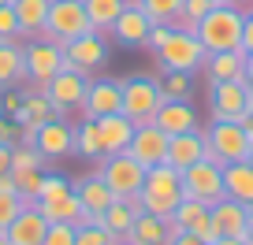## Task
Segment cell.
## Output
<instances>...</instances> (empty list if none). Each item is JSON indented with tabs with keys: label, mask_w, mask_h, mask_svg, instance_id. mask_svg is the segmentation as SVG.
Returning a JSON list of instances; mask_svg holds the SVG:
<instances>
[{
	"label": "cell",
	"mask_w": 253,
	"mask_h": 245,
	"mask_svg": "<svg viewBox=\"0 0 253 245\" xmlns=\"http://www.w3.org/2000/svg\"><path fill=\"white\" fill-rule=\"evenodd\" d=\"M71 145H75V127L67 119H48V123H41V127L34 130V149L45 160L71 156Z\"/></svg>",
	"instance_id": "obj_17"
},
{
	"label": "cell",
	"mask_w": 253,
	"mask_h": 245,
	"mask_svg": "<svg viewBox=\"0 0 253 245\" xmlns=\"http://www.w3.org/2000/svg\"><path fill=\"white\" fill-rule=\"evenodd\" d=\"M26 67H23V45L19 41H0V89H26Z\"/></svg>",
	"instance_id": "obj_28"
},
{
	"label": "cell",
	"mask_w": 253,
	"mask_h": 245,
	"mask_svg": "<svg viewBox=\"0 0 253 245\" xmlns=\"http://www.w3.org/2000/svg\"><path fill=\"white\" fill-rule=\"evenodd\" d=\"M168 34H171V26H168V23H153V30H149V41H145V48H149V52L157 56V52H160V45L168 41Z\"/></svg>",
	"instance_id": "obj_43"
},
{
	"label": "cell",
	"mask_w": 253,
	"mask_h": 245,
	"mask_svg": "<svg viewBox=\"0 0 253 245\" xmlns=\"http://www.w3.org/2000/svg\"><path fill=\"white\" fill-rule=\"evenodd\" d=\"M45 230H48V219L38 212L34 201H26L23 212L8 223L4 238H8V245H41V242H45Z\"/></svg>",
	"instance_id": "obj_18"
},
{
	"label": "cell",
	"mask_w": 253,
	"mask_h": 245,
	"mask_svg": "<svg viewBox=\"0 0 253 245\" xmlns=\"http://www.w3.org/2000/svg\"><path fill=\"white\" fill-rule=\"evenodd\" d=\"M0 41H19V19L11 4H0Z\"/></svg>",
	"instance_id": "obj_41"
},
{
	"label": "cell",
	"mask_w": 253,
	"mask_h": 245,
	"mask_svg": "<svg viewBox=\"0 0 253 245\" xmlns=\"http://www.w3.org/2000/svg\"><path fill=\"white\" fill-rule=\"evenodd\" d=\"M63 56H67V67L86 71L89 78H93V74L104 71V64H108V41H104V34L89 30V34H82V37L67 41V45H63Z\"/></svg>",
	"instance_id": "obj_12"
},
{
	"label": "cell",
	"mask_w": 253,
	"mask_h": 245,
	"mask_svg": "<svg viewBox=\"0 0 253 245\" xmlns=\"http://www.w3.org/2000/svg\"><path fill=\"white\" fill-rule=\"evenodd\" d=\"M242 52H253V8L246 11V26H242Z\"/></svg>",
	"instance_id": "obj_44"
},
{
	"label": "cell",
	"mask_w": 253,
	"mask_h": 245,
	"mask_svg": "<svg viewBox=\"0 0 253 245\" xmlns=\"http://www.w3.org/2000/svg\"><path fill=\"white\" fill-rule=\"evenodd\" d=\"M246 4H253V0H246Z\"/></svg>",
	"instance_id": "obj_55"
},
{
	"label": "cell",
	"mask_w": 253,
	"mask_h": 245,
	"mask_svg": "<svg viewBox=\"0 0 253 245\" xmlns=\"http://www.w3.org/2000/svg\"><path fill=\"white\" fill-rule=\"evenodd\" d=\"M160 104H164L160 78H149V74H130V78H123V115L130 119L134 127L153 123Z\"/></svg>",
	"instance_id": "obj_6"
},
{
	"label": "cell",
	"mask_w": 253,
	"mask_h": 245,
	"mask_svg": "<svg viewBox=\"0 0 253 245\" xmlns=\"http://www.w3.org/2000/svg\"><path fill=\"white\" fill-rule=\"evenodd\" d=\"M149 30H153V19L145 15L142 4H134V0H130V4L119 11V19L112 23V37H116L123 48H145Z\"/></svg>",
	"instance_id": "obj_16"
},
{
	"label": "cell",
	"mask_w": 253,
	"mask_h": 245,
	"mask_svg": "<svg viewBox=\"0 0 253 245\" xmlns=\"http://www.w3.org/2000/svg\"><path fill=\"white\" fill-rule=\"evenodd\" d=\"M97 130H101V145H104V156H116V152H126L130 138H134V123L116 111V115H104L97 119Z\"/></svg>",
	"instance_id": "obj_24"
},
{
	"label": "cell",
	"mask_w": 253,
	"mask_h": 245,
	"mask_svg": "<svg viewBox=\"0 0 253 245\" xmlns=\"http://www.w3.org/2000/svg\"><path fill=\"white\" fill-rule=\"evenodd\" d=\"M209 145H205V130H186V134H171V141H168V156L164 164L175 167V171H186L190 164H198V160H205Z\"/></svg>",
	"instance_id": "obj_19"
},
{
	"label": "cell",
	"mask_w": 253,
	"mask_h": 245,
	"mask_svg": "<svg viewBox=\"0 0 253 245\" xmlns=\"http://www.w3.org/2000/svg\"><path fill=\"white\" fill-rule=\"evenodd\" d=\"M182 197H194L201 201V205L212 208L216 201H223L227 193H223V167L216 164V160H198V164H190L186 171H182Z\"/></svg>",
	"instance_id": "obj_9"
},
{
	"label": "cell",
	"mask_w": 253,
	"mask_h": 245,
	"mask_svg": "<svg viewBox=\"0 0 253 245\" xmlns=\"http://www.w3.org/2000/svg\"><path fill=\"white\" fill-rule=\"evenodd\" d=\"M0 4H11V0H0Z\"/></svg>",
	"instance_id": "obj_54"
},
{
	"label": "cell",
	"mask_w": 253,
	"mask_h": 245,
	"mask_svg": "<svg viewBox=\"0 0 253 245\" xmlns=\"http://www.w3.org/2000/svg\"><path fill=\"white\" fill-rule=\"evenodd\" d=\"M123 111V78H89L86 101H82V115L104 119Z\"/></svg>",
	"instance_id": "obj_13"
},
{
	"label": "cell",
	"mask_w": 253,
	"mask_h": 245,
	"mask_svg": "<svg viewBox=\"0 0 253 245\" xmlns=\"http://www.w3.org/2000/svg\"><path fill=\"white\" fill-rule=\"evenodd\" d=\"M242 26H246V11L242 8H223L216 4L198 26V41L205 45V52H227V48H242Z\"/></svg>",
	"instance_id": "obj_1"
},
{
	"label": "cell",
	"mask_w": 253,
	"mask_h": 245,
	"mask_svg": "<svg viewBox=\"0 0 253 245\" xmlns=\"http://www.w3.org/2000/svg\"><path fill=\"white\" fill-rule=\"evenodd\" d=\"M123 245H126V242H123Z\"/></svg>",
	"instance_id": "obj_56"
},
{
	"label": "cell",
	"mask_w": 253,
	"mask_h": 245,
	"mask_svg": "<svg viewBox=\"0 0 253 245\" xmlns=\"http://www.w3.org/2000/svg\"><path fill=\"white\" fill-rule=\"evenodd\" d=\"M153 123H157L168 138L186 134V130H198V108L190 101H164L157 108V115H153Z\"/></svg>",
	"instance_id": "obj_20"
},
{
	"label": "cell",
	"mask_w": 253,
	"mask_h": 245,
	"mask_svg": "<svg viewBox=\"0 0 253 245\" xmlns=\"http://www.w3.org/2000/svg\"><path fill=\"white\" fill-rule=\"evenodd\" d=\"M212 4H223V8H242L246 0H212Z\"/></svg>",
	"instance_id": "obj_52"
},
{
	"label": "cell",
	"mask_w": 253,
	"mask_h": 245,
	"mask_svg": "<svg viewBox=\"0 0 253 245\" xmlns=\"http://www.w3.org/2000/svg\"><path fill=\"white\" fill-rule=\"evenodd\" d=\"M75 230H79L75 223H48L41 245H75Z\"/></svg>",
	"instance_id": "obj_40"
},
{
	"label": "cell",
	"mask_w": 253,
	"mask_h": 245,
	"mask_svg": "<svg viewBox=\"0 0 253 245\" xmlns=\"http://www.w3.org/2000/svg\"><path fill=\"white\" fill-rule=\"evenodd\" d=\"M0 193H15V175H0Z\"/></svg>",
	"instance_id": "obj_47"
},
{
	"label": "cell",
	"mask_w": 253,
	"mask_h": 245,
	"mask_svg": "<svg viewBox=\"0 0 253 245\" xmlns=\"http://www.w3.org/2000/svg\"><path fill=\"white\" fill-rule=\"evenodd\" d=\"M89 30H93V23H89V15H86V0H52L41 37L56 41V45H67V41L82 37V34H89Z\"/></svg>",
	"instance_id": "obj_5"
},
{
	"label": "cell",
	"mask_w": 253,
	"mask_h": 245,
	"mask_svg": "<svg viewBox=\"0 0 253 245\" xmlns=\"http://www.w3.org/2000/svg\"><path fill=\"white\" fill-rule=\"evenodd\" d=\"M209 82H231V78H246V52L242 48H227V52H209L201 64Z\"/></svg>",
	"instance_id": "obj_22"
},
{
	"label": "cell",
	"mask_w": 253,
	"mask_h": 245,
	"mask_svg": "<svg viewBox=\"0 0 253 245\" xmlns=\"http://www.w3.org/2000/svg\"><path fill=\"white\" fill-rule=\"evenodd\" d=\"M130 0H86V15L93 23L97 34H112V23L119 19V11L126 8Z\"/></svg>",
	"instance_id": "obj_32"
},
{
	"label": "cell",
	"mask_w": 253,
	"mask_h": 245,
	"mask_svg": "<svg viewBox=\"0 0 253 245\" xmlns=\"http://www.w3.org/2000/svg\"><path fill=\"white\" fill-rule=\"evenodd\" d=\"M145 171H149V167H142L134 156H130V152L101 156V167H97V175L108 182V190L116 193V197H134V193H142Z\"/></svg>",
	"instance_id": "obj_8"
},
{
	"label": "cell",
	"mask_w": 253,
	"mask_h": 245,
	"mask_svg": "<svg viewBox=\"0 0 253 245\" xmlns=\"http://www.w3.org/2000/svg\"><path fill=\"white\" fill-rule=\"evenodd\" d=\"M11 175H15V193H19L23 201H34V197H38L41 175H45L41 167H19V171H11Z\"/></svg>",
	"instance_id": "obj_37"
},
{
	"label": "cell",
	"mask_w": 253,
	"mask_h": 245,
	"mask_svg": "<svg viewBox=\"0 0 253 245\" xmlns=\"http://www.w3.org/2000/svg\"><path fill=\"white\" fill-rule=\"evenodd\" d=\"M38 205V212L45 215L48 223H75L79 227L82 219V205H79V193H75V186L67 193H60V197H48V201H34Z\"/></svg>",
	"instance_id": "obj_29"
},
{
	"label": "cell",
	"mask_w": 253,
	"mask_h": 245,
	"mask_svg": "<svg viewBox=\"0 0 253 245\" xmlns=\"http://www.w3.org/2000/svg\"><path fill=\"white\" fill-rule=\"evenodd\" d=\"M250 164H253V145H250Z\"/></svg>",
	"instance_id": "obj_53"
},
{
	"label": "cell",
	"mask_w": 253,
	"mask_h": 245,
	"mask_svg": "<svg viewBox=\"0 0 253 245\" xmlns=\"http://www.w3.org/2000/svg\"><path fill=\"white\" fill-rule=\"evenodd\" d=\"M126 245H168V215L142 212L126 234Z\"/></svg>",
	"instance_id": "obj_30"
},
{
	"label": "cell",
	"mask_w": 253,
	"mask_h": 245,
	"mask_svg": "<svg viewBox=\"0 0 253 245\" xmlns=\"http://www.w3.org/2000/svg\"><path fill=\"white\" fill-rule=\"evenodd\" d=\"M246 215H250V208L235 197H223L212 205V223L220 227L223 238H246Z\"/></svg>",
	"instance_id": "obj_26"
},
{
	"label": "cell",
	"mask_w": 253,
	"mask_h": 245,
	"mask_svg": "<svg viewBox=\"0 0 253 245\" xmlns=\"http://www.w3.org/2000/svg\"><path fill=\"white\" fill-rule=\"evenodd\" d=\"M134 4H142V11L153 23H168V26H175V19L182 11V0H134Z\"/></svg>",
	"instance_id": "obj_34"
},
{
	"label": "cell",
	"mask_w": 253,
	"mask_h": 245,
	"mask_svg": "<svg viewBox=\"0 0 253 245\" xmlns=\"http://www.w3.org/2000/svg\"><path fill=\"white\" fill-rule=\"evenodd\" d=\"M75 193H79V205H82V219L79 223H101V215L112 208V201H119L116 193L108 190V182L101 175H86V178L71 182Z\"/></svg>",
	"instance_id": "obj_14"
},
{
	"label": "cell",
	"mask_w": 253,
	"mask_h": 245,
	"mask_svg": "<svg viewBox=\"0 0 253 245\" xmlns=\"http://www.w3.org/2000/svg\"><path fill=\"white\" fill-rule=\"evenodd\" d=\"M205 45L198 41V34L186 30V26H171V34H168V41L160 45L157 52V67L160 71H201V64H205Z\"/></svg>",
	"instance_id": "obj_3"
},
{
	"label": "cell",
	"mask_w": 253,
	"mask_h": 245,
	"mask_svg": "<svg viewBox=\"0 0 253 245\" xmlns=\"http://www.w3.org/2000/svg\"><path fill=\"white\" fill-rule=\"evenodd\" d=\"M71 152H75V156H86V160H101L104 156L97 119L82 115V123H75V145H71Z\"/></svg>",
	"instance_id": "obj_31"
},
{
	"label": "cell",
	"mask_w": 253,
	"mask_h": 245,
	"mask_svg": "<svg viewBox=\"0 0 253 245\" xmlns=\"http://www.w3.org/2000/svg\"><path fill=\"white\" fill-rule=\"evenodd\" d=\"M246 86H250V93H253V52L246 56Z\"/></svg>",
	"instance_id": "obj_49"
},
{
	"label": "cell",
	"mask_w": 253,
	"mask_h": 245,
	"mask_svg": "<svg viewBox=\"0 0 253 245\" xmlns=\"http://www.w3.org/2000/svg\"><path fill=\"white\" fill-rule=\"evenodd\" d=\"M168 245H209V242H205L201 234H190V230H179V234H175Z\"/></svg>",
	"instance_id": "obj_45"
},
{
	"label": "cell",
	"mask_w": 253,
	"mask_h": 245,
	"mask_svg": "<svg viewBox=\"0 0 253 245\" xmlns=\"http://www.w3.org/2000/svg\"><path fill=\"white\" fill-rule=\"evenodd\" d=\"M86 89H89V74L86 71H75V67H63L60 74H52V78L41 86V93L52 101L56 115H67L71 108H82V101H86Z\"/></svg>",
	"instance_id": "obj_10"
},
{
	"label": "cell",
	"mask_w": 253,
	"mask_h": 245,
	"mask_svg": "<svg viewBox=\"0 0 253 245\" xmlns=\"http://www.w3.org/2000/svg\"><path fill=\"white\" fill-rule=\"evenodd\" d=\"M238 123H242V127H246V134L253 138V104H250V108H246V115L238 119Z\"/></svg>",
	"instance_id": "obj_48"
},
{
	"label": "cell",
	"mask_w": 253,
	"mask_h": 245,
	"mask_svg": "<svg viewBox=\"0 0 253 245\" xmlns=\"http://www.w3.org/2000/svg\"><path fill=\"white\" fill-rule=\"evenodd\" d=\"M48 4L52 0H11L19 19V41H30L45 34V19H48Z\"/></svg>",
	"instance_id": "obj_25"
},
{
	"label": "cell",
	"mask_w": 253,
	"mask_h": 245,
	"mask_svg": "<svg viewBox=\"0 0 253 245\" xmlns=\"http://www.w3.org/2000/svg\"><path fill=\"white\" fill-rule=\"evenodd\" d=\"M168 141H171V138H168L157 123H142V127H134V138H130L126 152L142 167H157V164H164V156H168Z\"/></svg>",
	"instance_id": "obj_15"
},
{
	"label": "cell",
	"mask_w": 253,
	"mask_h": 245,
	"mask_svg": "<svg viewBox=\"0 0 253 245\" xmlns=\"http://www.w3.org/2000/svg\"><path fill=\"white\" fill-rule=\"evenodd\" d=\"M71 190V182L63 175H41V186H38V197L34 201H48V197H60V193Z\"/></svg>",
	"instance_id": "obj_39"
},
{
	"label": "cell",
	"mask_w": 253,
	"mask_h": 245,
	"mask_svg": "<svg viewBox=\"0 0 253 245\" xmlns=\"http://www.w3.org/2000/svg\"><path fill=\"white\" fill-rule=\"evenodd\" d=\"M19 138H23V127H19L11 115H4V111H0V145H15Z\"/></svg>",
	"instance_id": "obj_42"
},
{
	"label": "cell",
	"mask_w": 253,
	"mask_h": 245,
	"mask_svg": "<svg viewBox=\"0 0 253 245\" xmlns=\"http://www.w3.org/2000/svg\"><path fill=\"white\" fill-rule=\"evenodd\" d=\"M23 67H26L30 86L41 89L52 74H60L63 67H67L63 45H56V41H48V37H30V41H23Z\"/></svg>",
	"instance_id": "obj_7"
},
{
	"label": "cell",
	"mask_w": 253,
	"mask_h": 245,
	"mask_svg": "<svg viewBox=\"0 0 253 245\" xmlns=\"http://www.w3.org/2000/svg\"><path fill=\"white\" fill-rule=\"evenodd\" d=\"M142 208L153 215H171L182 201V171L168 164H157L145 171V182H142Z\"/></svg>",
	"instance_id": "obj_2"
},
{
	"label": "cell",
	"mask_w": 253,
	"mask_h": 245,
	"mask_svg": "<svg viewBox=\"0 0 253 245\" xmlns=\"http://www.w3.org/2000/svg\"><path fill=\"white\" fill-rule=\"evenodd\" d=\"M75 245H123V242H119L116 234H108L101 223H79V230H75Z\"/></svg>",
	"instance_id": "obj_35"
},
{
	"label": "cell",
	"mask_w": 253,
	"mask_h": 245,
	"mask_svg": "<svg viewBox=\"0 0 253 245\" xmlns=\"http://www.w3.org/2000/svg\"><path fill=\"white\" fill-rule=\"evenodd\" d=\"M250 104H253V93H250V86H246V78L209 82V111H212V119H231V123H238Z\"/></svg>",
	"instance_id": "obj_11"
},
{
	"label": "cell",
	"mask_w": 253,
	"mask_h": 245,
	"mask_svg": "<svg viewBox=\"0 0 253 245\" xmlns=\"http://www.w3.org/2000/svg\"><path fill=\"white\" fill-rule=\"evenodd\" d=\"M41 164H45V156L34 145H23V141L11 145V171H19V167H41Z\"/></svg>",
	"instance_id": "obj_38"
},
{
	"label": "cell",
	"mask_w": 253,
	"mask_h": 245,
	"mask_svg": "<svg viewBox=\"0 0 253 245\" xmlns=\"http://www.w3.org/2000/svg\"><path fill=\"white\" fill-rule=\"evenodd\" d=\"M212 245H246V238H216Z\"/></svg>",
	"instance_id": "obj_51"
},
{
	"label": "cell",
	"mask_w": 253,
	"mask_h": 245,
	"mask_svg": "<svg viewBox=\"0 0 253 245\" xmlns=\"http://www.w3.org/2000/svg\"><path fill=\"white\" fill-rule=\"evenodd\" d=\"M212 8H216L212 0H182V11H179V19H175V26H186V30H194V26H198Z\"/></svg>",
	"instance_id": "obj_36"
},
{
	"label": "cell",
	"mask_w": 253,
	"mask_h": 245,
	"mask_svg": "<svg viewBox=\"0 0 253 245\" xmlns=\"http://www.w3.org/2000/svg\"><path fill=\"white\" fill-rule=\"evenodd\" d=\"M246 245H253V208H250V215H246Z\"/></svg>",
	"instance_id": "obj_50"
},
{
	"label": "cell",
	"mask_w": 253,
	"mask_h": 245,
	"mask_svg": "<svg viewBox=\"0 0 253 245\" xmlns=\"http://www.w3.org/2000/svg\"><path fill=\"white\" fill-rule=\"evenodd\" d=\"M205 145L209 160H216V164H238V160H250V145L253 138L246 134L242 123H231V119H212V127L205 130Z\"/></svg>",
	"instance_id": "obj_4"
},
{
	"label": "cell",
	"mask_w": 253,
	"mask_h": 245,
	"mask_svg": "<svg viewBox=\"0 0 253 245\" xmlns=\"http://www.w3.org/2000/svg\"><path fill=\"white\" fill-rule=\"evenodd\" d=\"M48 119H60V115H56V108H52V101H48L38 86L26 89V93H23V108L15 111V123L34 134V130H38L41 123H48Z\"/></svg>",
	"instance_id": "obj_23"
},
{
	"label": "cell",
	"mask_w": 253,
	"mask_h": 245,
	"mask_svg": "<svg viewBox=\"0 0 253 245\" xmlns=\"http://www.w3.org/2000/svg\"><path fill=\"white\" fill-rule=\"evenodd\" d=\"M11 171V145H0V175Z\"/></svg>",
	"instance_id": "obj_46"
},
{
	"label": "cell",
	"mask_w": 253,
	"mask_h": 245,
	"mask_svg": "<svg viewBox=\"0 0 253 245\" xmlns=\"http://www.w3.org/2000/svg\"><path fill=\"white\" fill-rule=\"evenodd\" d=\"M223 193L235 201H242L246 208H253V164L238 160V164H223Z\"/></svg>",
	"instance_id": "obj_27"
},
{
	"label": "cell",
	"mask_w": 253,
	"mask_h": 245,
	"mask_svg": "<svg viewBox=\"0 0 253 245\" xmlns=\"http://www.w3.org/2000/svg\"><path fill=\"white\" fill-rule=\"evenodd\" d=\"M160 93H164V101H190L194 97V74L160 71Z\"/></svg>",
	"instance_id": "obj_33"
},
{
	"label": "cell",
	"mask_w": 253,
	"mask_h": 245,
	"mask_svg": "<svg viewBox=\"0 0 253 245\" xmlns=\"http://www.w3.org/2000/svg\"><path fill=\"white\" fill-rule=\"evenodd\" d=\"M145 208H142V197H119V201H112V208L101 215V227L108 230V234H116L119 242H126V234H130V227H134V219L142 215Z\"/></svg>",
	"instance_id": "obj_21"
}]
</instances>
